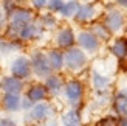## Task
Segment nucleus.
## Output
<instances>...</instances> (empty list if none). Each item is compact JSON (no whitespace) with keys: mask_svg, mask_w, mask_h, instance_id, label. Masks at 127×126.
I'll return each instance as SVG.
<instances>
[{"mask_svg":"<svg viewBox=\"0 0 127 126\" xmlns=\"http://www.w3.org/2000/svg\"><path fill=\"white\" fill-rule=\"evenodd\" d=\"M61 125L62 126H82V115L79 109L70 108L65 111L61 117Z\"/></svg>","mask_w":127,"mask_h":126,"instance_id":"ddd939ff","label":"nucleus"},{"mask_svg":"<svg viewBox=\"0 0 127 126\" xmlns=\"http://www.w3.org/2000/svg\"><path fill=\"white\" fill-rule=\"evenodd\" d=\"M16 2H20V0H16Z\"/></svg>","mask_w":127,"mask_h":126,"instance_id":"c9c22d12","label":"nucleus"},{"mask_svg":"<svg viewBox=\"0 0 127 126\" xmlns=\"http://www.w3.org/2000/svg\"><path fill=\"white\" fill-rule=\"evenodd\" d=\"M42 25H36V23H28L25 25V27L20 30V33H19V39L20 41H33L36 37H39L42 34Z\"/></svg>","mask_w":127,"mask_h":126,"instance_id":"2eb2a0df","label":"nucleus"},{"mask_svg":"<svg viewBox=\"0 0 127 126\" xmlns=\"http://www.w3.org/2000/svg\"><path fill=\"white\" fill-rule=\"evenodd\" d=\"M40 22H42V28H53L56 25V19L53 14H43L40 17Z\"/></svg>","mask_w":127,"mask_h":126,"instance_id":"393cba45","label":"nucleus"},{"mask_svg":"<svg viewBox=\"0 0 127 126\" xmlns=\"http://www.w3.org/2000/svg\"><path fill=\"white\" fill-rule=\"evenodd\" d=\"M64 93H65L68 104L73 109H81L82 98H84V84L79 79H70L64 86Z\"/></svg>","mask_w":127,"mask_h":126,"instance_id":"f03ea898","label":"nucleus"},{"mask_svg":"<svg viewBox=\"0 0 127 126\" xmlns=\"http://www.w3.org/2000/svg\"><path fill=\"white\" fill-rule=\"evenodd\" d=\"M43 86L47 87L48 93H51V95H59L65 84H64V81H62V78L59 76V75H53L51 73L50 76L45 78V84Z\"/></svg>","mask_w":127,"mask_h":126,"instance_id":"f3484780","label":"nucleus"},{"mask_svg":"<svg viewBox=\"0 0 127 126\" xmlns=\"http://www.w3.org/2000/svg\"><path fill=\"white\" fill-rule=\"evenodd\" d=\"M116 3L119 6H123V8H127V0H116Z\"/></svg>","mask_w":127,"mask_h":126,"instance_id":"2f4dec72","label":"nucleus"},{"mask_svg":"<svg viewBox=\"0 0 127 126\" xmlns=\"http://www.w3.org/2000/svg\"><path fill=\"white\" fill-rule=\"evenodd\" d=\"M0 89L3 93H19L20 95L22 90L25 89V83L23 79L17 78V76H3L0 79Z\"/></svg>","mask_w":127,"mask_h":126,"instance_id":"1a4fd4ad","label":"nucleus"},{"mask_svg":"<svg viewBox=\"0 0 127 126\" xmlns=\"http://www.w3.org/2000/svg\"><path fill=\"white\" fill-rule=\"evenodd\" d=\"M0 76H2V68H0Z\"/></svg>","mask_w":127,"mask_h":126,"instance_id":"f704fd0d","label":"nucleus"},{"mask_svg":"<svg viewBox=\"0 0 127 126\" xmlns=\"http://www.w3.org/2000/svg\"><path fill=\"white\" fill-rule=\"evenodd\" d=\"M31 62L27 56H19L11 64V73L12 76H17L20 79H27L31 76Z\"/></svg>","mask_w":127,"mask_h":126,"instance_id":"423d86ee","label":"nucleus"},{"mask_svg":"<svg viewBox=\"0 0 127 126\" xmlns=\"http://www.w3.org/2000/svg\"><path fill=\"white\" fill-rule=\"evenodd\" d=\"M56 42H58V45L61 48H71L74 45V42H76V36L73 33V30L71 28H62L58 36H56Z\"/></svg>","mask_w":127,"mask_h":126,"instance_id":"4468645a","label":"nucleus"},{"mask_svg":"<svg viewBox=\"0 0 127 126\" xmlns=\"http://www.w3.org/2000/svg\"><path fill=\"white\" fill-rule=\"evenodd\" d=\"M54 114H56V109L53 108L51 103L40 101V103H36L28 112L23 114V123L25 126L37 125V123H42V122H47L50 118H53Z\"/></svg>","mask_w":127,"mask_h":126,"instance_id":"f257e3e1","label":"nucleus"},{"mask_svg":"<svg viewBox=\"0 0 127 126\" xmlns=\"http://www.w3.org/2000/svg\"><path fill=\"white\" fill-rule=\"evenodd\" d=\"M92 81H93V87L96 89L98 93H105L107 89H109V86H110V78L104 76V75H101L98 72H93Z\"/></svg>","mask_w":127,"mask_h":126,"instance_id":"a211bd4d","label":"nucleus"},{"mask_svg":"<svg viewBox=\"0 0 127 126\" xmlns=\"http://www.w3.org/2000/svg\"><path fill=\"white\" fill-rule=\"evenodd\" d=\"M64 0H47V6L51 12H59L61 8L64 6Z\"/></svg>","mask_w":127,"mask_h":126,"instance_id":"a878e982","label":"nucleus"},{"mask_svg":"<svg viewBox=\"0 0 127 126\" xmlns=\"http://www.w3.org/2000/svg\"><path fill=\"white\" fill-rule=\"evenodd\" d=\"M104 27L109 30V33H118L119 30L124 27V16L121 11L112 9L107 12V16L104 19Z\"/></svg>","mask_w":127,"mask_h":126,"instance_id":"0eeeda50","label":"nucleus"},{"mask_svg":"<svg viewBox=\"0 0 127 126\" xmlns=\"http://www.w3.org/2000/svg\"><path fill=\"white\" fill-rule=\"evenodd\" d=\"M118 122H119L118 117H115V115H105L102 118H99L96 126H118Z\"/></svg>","mask_w":127,"mask_h":126,"instance_id":"b1692460","label":"nucleus"},{"mask_svg":"<svg viewBox=\"0 0 127 126\" xmlns=\"http://www.w3.org/2000/svg\"><path fill=\"white\" fill-rule=\"evenodd\" d=\"M87 64V55L84 50L71 47L64 53V65L71 72H78L81 68H84Z\"/></svg>","mask_w":127,"mask_h":126,"instance_id":"7ed1b4c3","label":"nucleus"},{"mask_svg":"<svg viewBox=\"0 0 127 126\" xmlns=\"http://www.w3.org/2000/svg\"><path fill=\"white\" fill-rule=\"evenodd\" d=\"M43 126H58V125H54V123H50V125H43Z\"/></svg>","mask_w":127,"mask_h":126,"instance_id":"473e14b6","label":"nucleus"},{"mask_svg":"<svg viewBox=\"0 0 127 126\" xmlns=\"http://www.w3.org/2000/svg\"><path fill=\"white\" fill-rule=\"evenodd\" d=\"M96 17V8L92 3H85V5H79V9L76 12L74 19L78 22H90Z\"/></svg>","mask_w":127,"mask_h":126,"instance_id":"dca6fc26","label":"nucleus"},{"mask_svg":"<svg viewBox=\"0 0 127 126\" xmlns=\"http://www.w3.org/2000/svg\"><path fill=\"white\" fill-rule=\"evenodd\" d=\"M16 8H17L16 0H3V12H6V16H11Z\"/></svg>","mask_w":127,"mask_h":126,"instance_id":"bb28decb","label":"nucleus"},{"mask_svg":"<svg viewBox=\"0 0 127 126\" xmlns=\"http://www.w3.org/2000/svg\"><path fill=\"white\" fill-rule=\"evenodd\" d=\"M112 106L116 117H127V89H121L115 93Z\"/></svg>","mask_w":127,"mask_h":126,"instance_id":"9b49d317","label":"nucleus"},{"mask_svg":"<svg viewBox=\"0 0 127 126\" xmlns=\"http://www.w3.org/2000/svg\"><path fill=\"white\" fill-rule=\"evenodd\" d=\"M78 9H79V3L76 0H68V2L64 3V6L61 8L59 12L62 17H74Z\"/></svg>","mask_w":127,"mask_h":126,"instance_id":"4be33fe9","label":"nucleus"},{"mask_svg":"<svg viewBox=\"0 0 127 126\" xmlns=\"http://www.w3.org/2000/svg\"><path fill=\"white\" fill-rule=\"evenodd\" d=\"M25 97L36 104V103L45 101L47 97H48V90H47V87L43 84H33V86H30L27 89V95Z\"/></svg>","mask_w":127,"mask_h":126,"instance_id":"f8f14e48","label":"nucleus"},{"mask_svg":"<svg viewBox=\"0 0 127 126\" xmlns=\"http://www.w3.org/2000/svg\"><path fill=\"white\" fill-rule=\"evenodd\" d=\"M0 120H2V123L5 126H19V123L14 120V118H11V117H2Z\"/></svg>","mask_w":127,"mask_h":126,"instance_id":"c85d7f7f","label":"nucleus"},{"mask_svg":"<svg viewBox=\"0 0 127 126\" xmlns=\"http://www.w3.org/2000/svg\"><path fill=\"white\" fill-rule=\"evenodd\" d=\"M47 58H48L51 70H61V68L64 67V53L61 52V50H58V48L50 50Z\"/></svg>","mask_w":127,"mask_h":126,"instance_id":"6ab92c4d","label":"nucleus"},{"mask_svg":"<svg viewBox=\"0 0 127 126\" xmlns=\"http://www.w3.org/2000/svg\"><path fill=\"white\" fill-rule=\"evenodd\" d=\"M31 3H33V6L36 9H42L47 6V0H31Z\"/></svg>","mask_w":127,"mask_h":126,"instance_id":"c756f323","label":"nucleus"},{"mask_svg":"<svg viewBox=\"0 0 127 126\" xmlns=\"http://www.w3.org/2000/svg\"><path fill=\"white\" fill-rule=\"evenodd\" d=\"M0 126H5V125H3V123H2V120H0Z\"/></svg>","mask_w":127,"mask_h":126,"instance_id":"72a5a7b5","label":"nucleus"},{"mask_svg":"<svg viewBox=\"0 0 127 126\" xmlns=\"http://www.w3.org/2000/svg\"><path fill=\"white\" fill-rule=\"evenodd\" d=\"M0 103H2L3 111L8 112V114H16V112L22 111V108H20L22 97L19 93H5L3 98L0 100Z\"/></svg>","mask_w":127,"mask_h":126,"instance_id":"9d476101","label":"nucleus"},{"mask_svg":"<svg viewBox=\"0 0 127 126\" xmlns=\"http://www.w3.org/2000/svg\"><path fill=\"white\" fill-rule=\"evenodd\" d=\"M22 48L20 39L16 41H8V39H2L0 41V53L2 55H9L12 52H17V50Z\"/></svg>","mask_w":127,"mask_h":126,"instance_id":"412c9836","label":"nucleus"},{"mask_svg":"<svg viewBox=\"0 0 127 126\" xmlns=\"http://www.w3.org/2000/svg\"><path fill=\"white\" fill-rule=\"evenodd\" d=\"M76 41H78L81 50H85V52L95 53L99 48V41L92 31H81L78 37H76Z\"/></svg>","mask_w":127,"mask_h":126,"instance_id":"6e6552de","label":"nucleus"},{"mask_svg":"<svg viewBox=\"0 0 127 126\" xmlns=\"http://www.w3.org/2000/svg\"><path fill=\"white\" fill-rule=\"evenodd\" d=\"M3 23H5V12H3L2 8H0V28L3 27Z\"/></svg>","mask_w":127,"mask_h":126,"instance_id":"7c9ffc66","label":"nucleus"},{"mask_svg":"<svg viewBox=\"0 0 127 126\" xmlns=\"http://www.w3.org/2000/svg\"><path fill=\"white\" fill-rule=\"evenodd\" d=\"M9 17H11V22L8 25V28H11L12 31H16L19 34L25 25L31 23V20H33V11L28 8H16Z\"/></svg>","mask_w":127,"mask_h":126,"instance_id":"39448f33","label":"nucleus"},{"mask_svg":"<svg viewBox=\"0 0 127 126\" xmlns=\"http://www.w3.org/2000/svg\"><path fill=\"white\" fill-rule=\"evenodd\" d=\"M34 106V103L31 101V100H28L27 97H23L22 98V103H20V108H22V111H25V112H28L31 108Z\"/></svg>","mask_w":127,"mask_h":126,"instance_id":"cd10ccee","label":"nucleus"},{"mask_svg":"<svg viewBox=\"0 0 127 126\" xmlns=\"http://www.w3.org/2000/svg\"><path fill=\"white\" fill-rule=\"evenodd\" d=\"M92 33L98 37V41H109V37H110V33L104 27V23H95L92 28Z\"/></svg>","mask_w":127,"mask_h":126,"instance_id":"5701e85b","label":"nucleus"},{"mask_svg":"<svg viewBox=\"0 0 127 126\" xmlns=\"http://www.w3.org/2000/svg\"><path fill=\"white\" fill-rule=\"evenodd\" d=\"M31 70L36 73V76L39 78H47L51 75V67H50V62H48V58L45 53L42 52H34L31 55Z\"/></svg>","mask_w":127,"mask_h":126,"instance_id":"20e7f679","label":"nucleus"},{"mask_svg":"<svg viewBox=\"0 0 127 126\" xmlns=\"http://www.w3.org/2000/svg\"><path fill=\"white\" fill-rule=\"evenodd\" d=\"M112 53L113 56H116L118 59H124L127 56V39L126 37H118L112 45Z\"/></svg>","mask_w":127,"mask_h":126,"instance_id":"aec40b11","label":"nucleus"}]
</instances>
